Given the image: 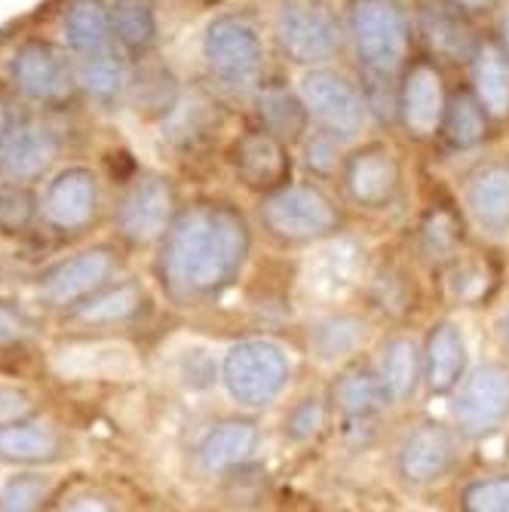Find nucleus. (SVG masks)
<instances>
[{"label":"nucleus","instance_id":"1","mask_svg":"<svg viewBox=\"0 0 509 512\" xmlns=\"http://www.w3.org/2000/svg\"><path fill=\"white\" fill-rule=\"evenodd\" d=\"M252 252L246 215L224 200H203L175 212L160 240L157 276L178 307L209 304L237 283Z\"/></svg>","mask_w":509,"mask_h":512},{"label":"nucleus","instance_id":"2","mask_svg":"<svg viewBox=\"0 0 509 512\" xmlns=\"http://www.w3.org/2000/svg\"><path fill=\"white\" fill-rule=\"evenodd\" d=\"M258 221L273 243L313 246L329 240L341 227V212L316 184H283L261 197Z\"/></svg>","mask_w":509,"mask_h":512},{"label":"nucleus","instance_id":"3","mask_svg":"<svg viewBox=\"0 0 509 512\" xmlns=\"http://www.w3.org/2000/svg\"><path fill=\"white\" fill-rule=\"evenodd\" d=\"M347 34L368 77H393L408 56V13L402 0H350Z\"/></svg>","mask_w":509,"mask_h":512},{"label":"nucleus","instance_id":"4","mask_svg":"<svg viewBox=\"0 0 509 512\" xmlns=\"http://www.w3.org/2000/svg\"><path fill=\"white\" fill-rule=\"evenodd\" d=\"M292 359L283 344L270 338H246L224 353L221 384L240 408H267L286 393Z\"/></svg>","mask_w":509,"mask_h":512},{"label":"nucleus","instance_id":"5","mask_svg":"<svg viewBox=\"0 0 509 512\" xmlns=\"http://www.w3.org/2000/svg\"><path fill=\"white\" fill-rule=\"evenodd\" d=\"M203 59L215 83L234 96L255 92L264 74V43L252 19L224 13L203 34Z\"/></svg>","mask_w":509,"mask_h":512},{"label":"nucleus","instance_id":"6","mask_svg":"<svg viewBox=\"0 0 509 512\" xmlns=\"http://www.w3.org/2000/svg\"><path fill=\"white\" fill-rule=\"evenodd\" d=\"M273 37L280 53L295 65H326L341 53L344 31L329 7L316 4V0H289V4L276 13Z\"/></svg>","mask_w":509,"mask_h":512},{"label":"nucleus","instance_id":"7","mask_svg":"<svg viewBox=\"0 0 509 512\" xmlns=\"http://www.w3.org/2000/svg\"><path fill=\"white\" fill-rule=\"evenodd\" d=\"M451 417L460 436L485 439L509 421V365L482 362L470 368L451 399Z\"/></svg>","mask_w":509,"mask_h":512},{"label":"nucleus","instance_id":"8","mask_svg":"<svg viewBox=\"0 0 509 512\" xmlns=\"http://www.w3.org/2000/svg\"><path fill=\"white\" fill-rule=\"evenodd\" d=\"M301 99L316 126L341 138H356L368 123V102L362 89L335 68H310L301 77Z\"/></svg>","mask_w":509,"mask_h":512},{"label":"nucleus","instance_id":"9","mask_svg":"<svg viewBox=\"0 0 509 512\" xmlns=\"http://www.w3.org/2000/svg\"><path fill=\"white\" fill-rule=\"evenodd\" d=\"M347 197L368 212H381L396 203L402 191V163L387 142H368L344 157L341 166Z\"/></svg>","mask_w":509,"mask_h":512},{"label":"nucleus","instance_id":"10","mask_svg":"<svg viewBox=\"0 0 509 512\" xmlns=\"http://www.w3.org/2000/svg\"><path fill=\"white\" fill-rule=\"evenodd\" d=\"M457 436L451 427L424 421L411 427L396 448V473L411 488H430L445 482L457 467Z\"/></svg>","mask_w":509,"mask_h":512},{"label":"nucleus","instance_id":"11","mask_svg":"<svg viewBox=\"0 0 509 512\" xmlns=\"http://www.w3.org/2000/svg\"><path fill=\"white\" fill-rule=\"evenodd\" d=\"M117 270V252L111 246H89L59 264H53L40 276V298L46 307H77L89 295L108 286Z\"/></svg>","mask_w":509,"mask_h":512},{"label":"nucleus","instance_id":"12","mask_svg":"<svg viewBox=\"0 0 509 512\" xmlns=\"http://www.w3.org/2000/svg\"><path fill=\"white\" fill-rule=\"evenodd\" d=\"M13 80L31 102L40 105H65L77 89V68L46 40H28L16 50Z\"/></svg>","mask_w":509,"mask_h":512},{"label":"nucleus","instance_id":"13","mask_svg":"<svg viewBox=\"0 0 509 512\" xmlns=\"http://www.w3.org/2000/svg\"><path fill=\"white\" fill-rule=\"evenodd\" d=\"M172 218H175L172 184L160 175H145L123 197L117 212V227L129 246H151L166 237Z\"/></svg>","mask_w":509,"mask_h":512},{"label":"nucleus","instance_id":"14","mask_svg":"<svg viewBox=\"0 0 509 512\" xmlns=\"http://www.w3.org/2000/svg\"><path fill=\"white\" fill-rule=\"evenodd\" d=\"M448 108V92L442 71L433 65V59H414L399 83V117L408 135L421 138H436L442 132Z\"/></svg>","mask_w":509,"mask_h":512},{"label":"nucleus","instance_id":"15","mask_svg":"<svg viewBox=\"0 0 509 512\" xmlns=\"http://www.w3.org/2000/svg\"><path fill=\"white\" fill-rule=\"evenodd\" d=\"M230 166H234V175L243 188L261 197L289 184V172H292L286 142L267 132L264 126L237 135V142L230 145Z\"/></svg>","mask_w":509,"mask_h":512},{"label":"nucleus","instance_id":"16","mask_svg":"<svg viewBox=\"0 0 509 512\" xmlns=\"http://www.w3.org/2000/svg\"><path fill=\"white\" fill-rule=\"evenodd\" d=\"M414 22L433 59L439 62H473L479 37L470 13L454 7L451 0H414Z\"/></svg>","mask_w":509,"mask_h":512},{"label":"nucleus","instance_id":"17","mask_svg":"<svg viewBox=\"0 0 509 512\" xmlns=\"http://www.w3.org/2000/svg\"><path fill=\"white\" fill-rule=\"evenodd\" d=\"M464 209L488 237L509 234V157L482 160L464 181Z\"/></svg>","mask_w":509,"mask_h":512},{"label":"nucleus","instance_id":"18","mask_svg":"<svg viewBox=\"0 0 509 512\" xmlns=\"http://www.w3.org/2000/svg\"><path fill=\"white\" fill-rule=\"evenodd\" d=\"M99 212V184L96 175L83 166L59 172L43 197V218L62 234H80L96 221Z\"/></svg>","mask_w":509,"mask_h":512},{"label":"nucleus","instance_id":"19","mask_svg":"<svg viewBox=\"0 0 509 512\" xmlns=\"http://www.w3.org/2000/svg\"><path fill=\"white\" fill-rule=\"evenodd\" d=\"M258 439H261L258 424L249 421V417H227V421H218L215 427L203 433L197 445V460L203 473L224 476V473L240 470L255 454Z\"/></svg>","mask_w":509,"mask_h":512},{"label":"nucleus","instance_id":"20","mask_svg":"<svg viewBox=\"0 0 509 512\" xmlns=\"http://www.w3.org/2000/svg\"><path fill=\"white\" fill-rule=\"evenodd\" d=\"M467 375V341L454 319H439L424 341V384L433 396L454 393Z\"/></svg>","mask_w":509,"mask_h":512},{"label":"nucleus","instance_id":"21","mask_svg":"<svg viewBox=\"0 0 509 512\" xmlns=\"http://www.w3.org/2000/svg\"><path fill=\"white\" fill-rule=\"evenodd\" d=\"M59 157V138L53 129L25 123L16 126L0 145V172L10 181H34Z\"/></svg>","mask_w":509,"mask_h":512},{"label":"nucleus","instance_id":"22","mask_svg":"<svg viewBox=\"0 0 509 512\" xmlns=\"http://www.w3.org/2000/svg\"><path fill=\"white\" fill-rule=\"evenodd\" d=\"M375 368L384 381L390 405H405L418 396V387L424 384V347H418L405 335L390 338L381 347Z\"/></svg>","mask_w":509,"mask_h":512},{"label":"nucleus","instance_id":"23","mask_svg":"<svg viewBox=\"0 0 509 512\" xmlns=\"http://www.w3.org/2000/svg\"><path fill=\"white\" fill-rule=\"evenodd\" d=\"M332 405L350 421H368L390 405L384 381L372 365H350L332 381Z\"/></svg>","mask_w":509,"mask_h":512},{"label":"nucleus","instance_id":"24","mask_svg":"<svg viewBox=\"0 0 509 512\" xmlns=\"http://www.w3.org/2000/svg\"><path fill=\"white\" fill-rule=\"evenodd\" d=\"M473 92L494 120L509 117V53L497 40H482L470 62Z\"/></svg>","mask_w":509,"mask_h":512},{"label":"nucleus","instance_id":"25","mask_svg":"<svg viewBox=\"0 0 509 512\" xmlns=\"http://www.w3.org/2000/svg\"><path fill=\"white\" fill-rule=\"evenodd\" d=\"M111 7L105 0H74L65 10V40L80 59L111 53Z\"/></svg>","mask_w":509,"mask_h":512},{"label":"nucleus","instance_id":"26","mask_svg":"<svg viewBox=\"0 0 509 512\" xmlns=\"http://www.w3.org/2000/svg\"><path fill=\"white\" fill-rule=\"evenodd\" d=\"M464 246V218L451 203H433L418 227V252L430 267H448Z\"/></svg>","mask_w":509,"mask_h":512},{"label":"nucleus","instance_id":"27","mask_svg":"<svg viewBox=\"0 0 509 512\" xmlns=\"http://www.w3.org/2000/svg\"><path fill=\"white\" fill-rule=\"evenodd\" d=\"M62 457V439L40 421H7L0 427V460L53 463Z\"/></svg>","mask_w":509,"mask_h":512},{"label":"nucleus","instance_id":"28","mask_svg":"<svg viewBox=\"0 0 509 512\" xmlns=\"http://www.w3.org/2000/svg\"><path fill=\"white\" fill-rule=\"evenodd\" d=\"M310 350L322 362H341L368 341V322L356 313H332L310 325Z\"/></svg>","mask_w":509,"mask_h":512},{"label":"nucleus","instance_id":"29","mask_svg":"<svg viewBox=\"0 0 509 512\" xmlns=\"http://www.w3.org/2000/svg\"><path fill=\"white\" fill-rule=\"evenodd\" d=\"M491 114L485 111V105L476 99V92H454L448 96V108H445V120H442V135L448 138V145L457 151H473L479 148L488 129H491Z\"/></svg>","mask_w":509,"mask_h":512},{"label":"nucleus","instance_id":"30","mask_svg":"<svg viewBox=\"0 0 509 512\" xmlns=\"http://www.w3.org/2000/svg\"><path fill=\"white\" fill-rule=\"evenodd\" d=\"M111 31L129 56H145L157 43L154 0H111Z\"/></svg>","mask_w":509,"mask_h":512},{"label":"nucleus","instance_id":"31","mask_svg":"<svg viewBox=\"0 0 509 512\" xmlns=\"http://www.w3.org/2000/svg\"><path fill=\"white\" fill-rule=\"evenodd\" d=\"M145 301H148L145 289L132 283V279H126V283H117L111 289L105 286L96 295L80 301L74 310V319L83 325H120V322H129L132 316H138Z\"/></svg>","mask_w":509,"mask_h":512},{"label":"nucleus","instance_id":"32","mask_svg":"<svg viewBox=\"0 0 509 512\" xmlns=\"http://www.w3.org/2000/svg\"><path fill=\"white\" fill-rule=\"evenodd\" d=\"M258 120L267 132H273L276 138L283 142H301L307 135V123H310V111L301 99V92L280 89V86H270L258 92Z\"/></svg>","mask_w":509,"mask_h":512},{"label":"nucleus","instance_id":"33","mask_svg":"<svg viewBox=\"0 0 509 512\" xmlns=\"http://www.w3.org/2000/svg\"><path fill=\"white\" fill-rule=\"evenodd\" d=\"M372 304L381 313L396 316V319L411 313V307L418 304V286H414V276L396 261L381 264V270L372 279Z\"/></svg>","mask_w":509,"mask_h":512},{"label":"nucleus","instance_id":"34","mask_svg":"<svg viewBox=\"0 0 509 512\" xmlns=\"http://www.w3.org/2000/svg\"><path fill=\"white\" fill-rule=\"evenodd\" d=\"M77 83L99 102H114L120 89L126 86V71L117 56L102 53V56H86L77 65Z\"/></svg>","mask_w":509,"mask_h":512},{"label":"nucleus","instance_id":"35","mask_svg":"<svg viewBox=\"0 0 509 512\" xmlns=\"http://www.w3.org/2000/svg\"><path fill=\"white\" fill-rule=\"evenodd\" d=\"M344 138L329 132V129H307V135L301 138V154H304V166L319 175V178H329L338 172V166H344V151H341Z\"/></svg>","mask_w":509,"mask_h":512},{"label":"nucleus","instance_id":"36","mask_svg":"<svg viewBox=\"0 0 509 512\" xmlns=\"http://www.w3.org/2000/svg\"><path fill=\"white\" fill-rule=\"evenodd\" d=\"M37 212V200L28 188H22L19 181L0 184V234L16 237L22 230L31 227Z\"/></svg>","mask_w":509,"mask_h":512},{"label":"nucleus","instance_id":"37","mask_svg":"<svg viewBox=\"0 0 509 512\" xmlns=\"http://www.w3.org/2000/svg\"><path fill=\"white\" fill-rule=\"evenodd\" d=\"M175 99H178V86L166 68H148L135 77V105L142 111L166 114L169 108H175Z\"/></svg>","mask_w":509,"mask_h":512},{"label":"nucleus","instance_id":"38","mask_svg":"<svg viewBox=\"0 0 509 512\" xmlns=\"http://www.w3.org/2000/svg\"><path fill=\"white\" fill-rule=\"evenodd\" d=\"M53 491V479L40 473H19L0 491V512H28L37 509Z\"/></svg>","mask_w":509,"mask_h":512},{"label":"nucleus","instance_id":"39","mask_svg":"<svg viewBox=\"0 0 509 512\" xmlns=\"http://www.w3.org/2000/svg\"><path fill=\"white\" fill-rule=\"evenodd\" d=\"M322 424H326V405H322L319 396H304L283 417V436L292 445H304L322 430Z\"/></svg>","mask_w":509,"mask_h":512},{"label":"nucleus","instance_id":"40","mask_svg":"<svg viewBox=\"0 0 509 512\" xmlns=\"http://www.w3.org/2000/svg\"><path fill=\"white\" fill-rule=\"evenodd\" d=\"M460 506L470 512H509V476L470 482L460 494Z\"/></svg>","mask_w":509,"mask_h":512},{"label":"nucleus","instance_id":"41","mask_svg":"<svg viewBox=\"0 0 509 512\" xmlns=\"http://www.w3.org/2000/svg\"><path fill=\"white\" fill-rule=\"evenodd\" d=\"M451 279H448V292L454 301L460 304H479L485 298V286L491 283V276L485 270V264L479 261H451L448 264Z\"/></svg>","mask_w":509,"mask_h":512},{"label":"nucleus","instance_id":"42","mask_svg":"<svg viewBox=\"0 0 509 512\" xmlns=\"http://www.w3.org/2000/svg\"><path fill=\"white\" fill-rule=\"evenodd\" d=\"M34 335H37L34 319L19 304L0 298V347L28 344Z\"/></svg>","mask_w":509,"mask_h":512},{"label":"nucleus","instance_id":"43","mask_svg":"<svg viewBox=\"0 0 509 512\" xmlns=\"http://www.w3.org/2000/svg\"><path fill=\"white\" fill-rule=\"evenodd\" d=\"M13 132V105H10V92L0 83V145L7 142V135Z\"/></svg>","mask_w":509,"mask_h":512},{"label":"nucleus","instance_id":"44","mask_svg":"<svg viewBox=\"0 0 509 512\" xmlns=\"http://www.w3.org/2000/svg\"><path fill=\"white\" fill-rule=\"evenodd\" d=\"M108 497H99V494H83V497H71V503H65L68 509H114V503H105Z\"/></svg>","mask_w":509,"mask_h":512},{"label":"nucleus","instance_id":"45","mask_svg":"<svg viewBox=\"0 0 509 512\" xmlns=\"http://www.w3.org/2000/svg\"><path fill=\"white\" fill-rule=\"evenodd\" d=\"M451 4L470 16H479V13H491L497 7V0H451Z\"/></svg>","mask_w":509,"mask_h":512},{"label":"nucleus","instance_id":"46","mask_svg":"<svg viewBox=\"0 0 509 512\" xmlns=\"http://www.w3.org/2000/svg\"><path fill=\"white\" fill-rule=\"evenodd\" d=\"M500 344L509 350V310H506L503 319H500Z\"/></svg>","mask_w":509,"mask_h":512},{"label":"nucleus","instance_id":"47","mask_svg":"<svg viewBox=\"0 0 509 512\" xmlns=\"http://www.w3.org/2000/svg\"><path fill=\"white\" fill-rule=\"evenodd\" d=\"M500 43L506 46V53H509V13H506L503 22H500Z\"/></svg>","mask_w":509,"mask_h":512}]
</instances>
